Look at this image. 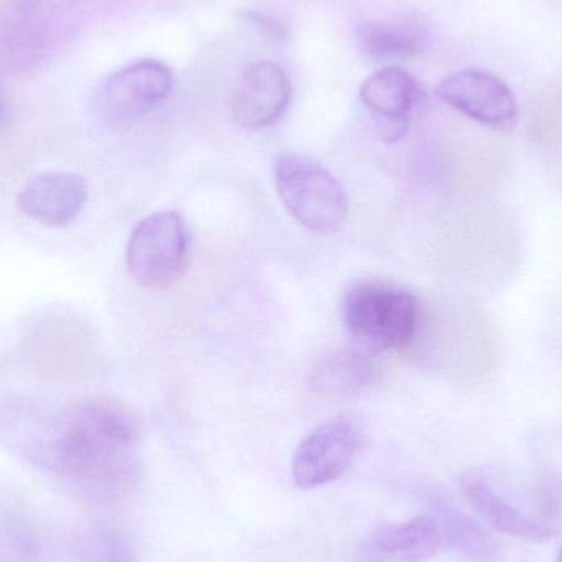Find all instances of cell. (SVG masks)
Listing matches in <instances>:
<instances>
[{"mask_svg":"<svg viewBox=\"0 0 562 562\" xmlns=\"http://www.w3.org/2000/svg\"><path fill=\"white\" fill-rule=\"evenodd\" d=\"M436 94L456 111L495 131H512L520 119V105L507 82L481 69L452 72L439 82Z\"/></svg>","mask_w":562,"mask_h":562,"instance_id":"cell-6","label":"cell"},{"mask_svg":"<svg viewBox=\"0 0 562 562\" xmlns=\"http://www.w3.org/2000/svg\"><path fill=\"white\" fill-rule=\"evenodd\" d=\"M276 184L288 213L316 234H336L349 216L339 181L313 158L283 154L276 161Z\"/></svg>","mask_w":562,"mask_h":562,"instance_id":"cell-3","label":"cell"},{"mask_svg":"<svg viewBox=\"0 0 562 562\" xmlns=\"http://www.w3.org/2000/svg\"><path fill=\"white\" fill-rule=\"evenodd\" d=\"M448 548L438 514L383 525L360 543L357 562H428Z\"/></svg>","mask_w":562,"mask_h":562,"instance_id":"cell-10","label":"cell"},{"mask_svg":"<svg viewBox=\"0 0 562 562\" xmlns=\"http://www.w3.org/2000/svg\"><path fill=\"white\" fill-rule=\"evenodd\" d=\"M558 562H562V547L560 550V554H558Z\"/></svg>","mask_w":562,"mask_h":562,"instance_id":"cell-18","label":"cell"},{"mask_svg":"<svg viewBox=\"0 0 562 562\" xmlns=\"http://www.w3.org/2000/svg\"><path fill=\"white\" fill-rule=\"evenodd\" d=\"M543 484L537 491L524 492L498 481L491 471L482 468L469 469L459 481V488L465 501L488 521L494 530L520 540H547L560 531L562 514L544 508L524 505V501L537 498L543 492Z\"/></svg>","mask_w":562,"mask_h":562,"instance_id":"cell-4","label":"cell"},{"mask_svg":"<svg viewBox=\"0 0 562 562\" xmlns=\"http://www.w3.org/2000/svg\"><path fill=\"white\" fill-rule=\"evenodd\" d=\"M360 448L359 431L346 419L324 423L294 451L291 475L301 488H316L342 477Z\"/></svg>","mask_w":562,"mask_h":562,"instance_id":"cell-8","label":"cell"},{"mask_svg":"<svg viewBox=\"0 0 562 562\" xmlns=\"http://www.w3.org/2000/svg\"><path fill=\"white\" fill-rule=\"evenodd\" d=\"M88 184L71 171H43L25 181L16 194L23 216L48 227H65L85 210Z\"/></svg>","mask_w":562,"mask_h":562,"instance_id":"cell-11","label":"cell"},{"mask_svg":"<svg viewBox=\"0 0 562 562\" xmlns=\"http://www.w3.org/2000/svg\"><path fill=\"white\" fill-rule=\"evenodd\" d=\"M240 20L254 32L259 33L262 38L272 43H284L290 36L284 23L269 13L259 12V10H243Z\"/></svg>","mask_w":562,"mask_h":562,"instance_id":"cell-17","label":"cell"},{"mask_svg":"<svg viewBox=\"0 0 562 562\" xmlns=\"http://www.w3.org/2000/svg\"><path fill=\"white\" fill-rule=\"evenodd\" d=\"M171 89L173 75L165 63L138 59L105 79L99 89L98 109L108 121H131L164 104Z\"/></svg>","mask_w":562,"mask_h":562,"instance_id":"cell-7","label":"cell"},{"mask_svg":"<svg viewBox=\"0 0 562 562\" xmlns=\"http://www.w3.org/2000/svg\"><path fill=\"white\" fill-rule=\"evenodd\" d=\"M293 95L290 78L272 61H257L244 69L234 88L231 112L247 131L270 127L284 114Z\"/></svg>","mask_w":562,"mask_h":562,"instance_id":"cell-9","label":"cell"},{"mask_svg":"<svg viewBox=\"0 0 562 562\" xmlns=\"http://www.w3.org/2000/svg\"><path fill=\"white\" fill-rule=\"evenodd\" d=\"M375 375L372 356L350 347L317 362L310 375V389L323 398L347 400L369 389Z\"/></svg>","mask_w":562,"mask_h":562,"instance_id":"cell-13","label":"cell"},{"mask_svg":"<svg viewBox=\"0 0 562 562\" xmlns=\"http://www.w3.org/2000/svg\"><path fill=\"white\" fill-rule=\"evenodd\" d=\"M344 321L353 347L362 352L403 349L418 330V300L402 288L367 281L346 294Z\"/></svg>","mask_w":562,"mask_h":562,"instance_id":"cell-2","label":"cell"},{"mask_svg":"<svg viewBox=\"0 0 562 562\" xmlns=\"http://www.w3.org/2000/svg\"><path fill=\"white\" fill-rule=\"evenodd\" d=\"M0 438L36 468L94 501H117L137 482V428L109 403H75L56 415L9 405L0 409Z\"/></svg>","mask_w":562,"mask_h":562,"instance_id":"cell-1","label":"cell"},{"mask_svg":"<svg viewBox=\"0 0 562 562\" xmlns=\"http://www.w3.org/2000/svg\"><path fill=\"white\" fill-rule=\"evenodd\" d=\"M357 46L375 61H405L422 55L431 45V26L418 13L369 20L356 32Z\"/></svg>","mask_w":562,"mask_h":562,"instance_id":"cell-12","label":"cell"},{"mask_svg":"<svg viewBox=\"0 0 562 562\" xmlns=\"http://www.w3.org/2000/svg\"><path fill=\"white\" fill-rule=\"evenodd\" d=\"M360 99L380 121L409 122V114L423 99V88L400 66H385L362 82Z\"/></svg>","mask_w":562,"mask_h":562,"instance_id":"cell-14","label":"cell"},{"mask_svg":"<svg viewBox=\"0 0 562 562\" xmlns=\"http://www.w3.org/2000/svg\"><path fill=\"white\" fill-rule=\"evenodd\" d=\"M445 527L446 543L472 562H505L501 544L477 521L454 508L438 512Z\"/></svg>","mask_w":562,"mask_h":562,"instance_id":"cell-15","label":"cell"},{"mask_svg":"<svg viewBox=\"0 0 562 562\" xmlns=\"http://www.w3.org/2000/svg\"><path fill=\"white\" fill-rule=\"evenodd\" d=\"M132 279L151 290H165L183 276L188 259V233L177 211H158L142 220L127 244Z\"/></svg>","mask_w":562,"mask_h":562,"instance_id":"cell-5","label":"cell"},{"mask_svg":"<svg viewBox=\"0 0 562 562\" xmlns=\"http://www.w3.org/2000/svg\"><path fill=\"white\" fill-rule=\"evenodd\" d=\"M91 562H140L121 535L99 531L91 547Z\"/></svg>","mask_w":562,"mask_h":562,"instance_id":"cell-16","label":"cell"}]
</instances>
